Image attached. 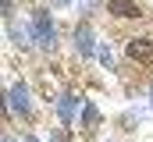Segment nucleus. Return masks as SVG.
Listing matches in <instances>:
<instances>
[{
    "mask_svg": "<svg viewBox=\"0 0 153 142\" xmlns=\"http://www.w3.org/2000/svg\"><path fill=\"white\" fill-rule=\"evenodd\" d=\"M128 57L139 64H153V39H132L128 43Z\"/></svg>",
    "mask_w": 153,
    "mask_h": 142,
    "instance_id": "7ed1b4c3",
    "label": "nucleus"
},
{
    "mask_svg": "<svg viewBox=\"0 0 153 142\" xmlns=\"http://www.w3.org/2000/svg\"><path fill=\"white\" fill-rule=\"evenodd\" d=\"M4 142H14V139H4Z\"/></svg>",
    "mask_w": 153,
    "mask_h": 142,
    "instance_id": "1a4fd4ad",
    "label": "nucleus"
},
{
    "mask_svg": "<svg viewBox=\"0 0 153 142\" xmlns=\"http://www.w3.org/2000/svg\"><path fill=\"white\" fill-rule=\"evenodd\" d=\"M75 43H78V50H82V57H93V29L89 25H78L75 29Z\"/></svg>",
    "mask_w": 153,
    "mask_h": 142,
    "instance_id": "39448f33",
    "label": "nucleus"
},
{
    "mask_svg": "<svg viewBox=\"0 0 153 142\" xmlns=\"http://www.w3.org/2000/svg\"><path fill=\"white\" fill-rule=\"evenodd\" d=\"M29 142H36V139H29Z\"/></svg>",
    "mask_w": 153,
    "mask_h": 142,
    "instance_id": "9d476101",
    "label": "nucleus"
},
{
    "mask_svg": "<svg viewBox=\"0 0 153 142\" xmlns=\"http://www.w3.org/2000/svg\"><path fill=\"white\" fill-rule=\"evenodd\" d=\"M71 114H75V96H61V117L71 121Z\"/></svg>",
    "mask_w": 153,
    "mask_h": 142,
    "instance_id": "423d86ee",
    "label": "nucleus"
},
{
    "mask_svg": "<svg viewBox=\"0 0 153 142\" xmlns=\"http://www.w3.org/2000/svg\"><path fill=\"white\" fill-rule=\"evenodd\" d=\"M107 11L117 14V18H139V14H143L135 0H111V4H107Z\"/></svg>",
    "mask_w": 153,
    "mask_h": 142,
    "instance_id": "20e7f679",
    "label": "nucleus"
},
{
    "mask_svg": "<svg viewBox=\"0 0 153 142\" xmlns=\"http://www.w3.org/2000/svg\"><path fill=\"white\" fill-rule=\"evenodd\" d=\"M50 142H68V139H64V135H61V132H57V135H53V139H50Z\"/></svg>",
    "mask_w": 153,
    "mask_h": 142,
    "instance_id": "6e6552de",
    "label": "nucleus"
},
{
    "mask_svg": "<svg viewBox=\"0 0 153 142\" xmlns=\"http://www.w3.org/2000/svg\"><path fill=\"white\" fill-rule=\"evenodd\" d=\"M82 124H85V128L96 124V106H85V110H82Z\"/></svg>",
    "mask_w": 153,
    "mask_h": 142,
    "instance_id": "0eeeda50",
    "label": "nucleus"
},
{
    "mask_svg": "<svg viewBox=\"0 0 153 142\" xmlns=\"http://www.w3.org/2000/svg\"><path fill=\"white\" fill-rule=\"evenodd\" d=\"M7 103H11V110H14V114H22V117H29V114H32L25 85H11V92H7Z\"/></svg>",
    "mask_w": 153,
    "mask_h": 142,
    "instance_id": "f03ea898",
    "label": "nucleus"
},
{
    "mask_svg": "<svg viewBox=\"0 0 153 142\" xmlns=\"http://www.w3.org/2000/svg\"><path fill=\"white\" fill-rule=\"evenodd\" d=\"M32 32H36V43L43 46V50H50V46H53V39H57V36H53V25H50V18H46L43 11L32 18Z\"/></svg>",
    "mask_w": 153,
    "mask_h": 142,
    "instance_id": "f257e3e1",
    "label": "nucleus"
}]
</instances>
